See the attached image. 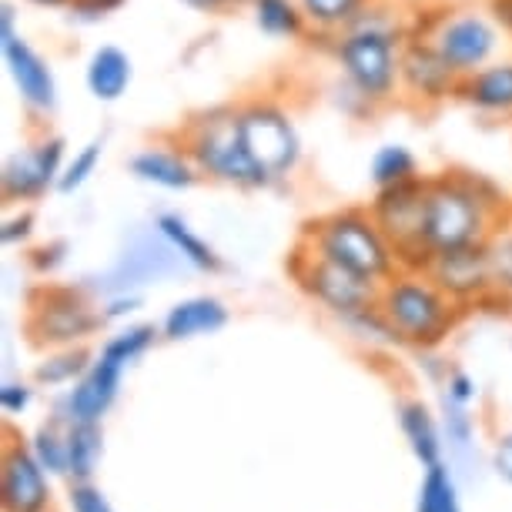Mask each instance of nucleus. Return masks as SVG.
Here are the masks:
<instances>
[{"instance_id":"obj_1","label":"nucleus","mask_w":512,"mask_h":512,"mask_svg":"<svg viewBox=\"0 0 512 512\" xmlns=\"http://www.w3.org/2000/svg\"><path fill=\"white\" fill-rule=\"evenodd\" d=\"M502 221H509V205L489 178L469 171L425 178V245L432 255L482 245Z\"/></svg>"},{"instance_id":"obj_2","label":"nucleus","mask_w":512,"mask_h":512,"mask_svg":"<svg viewBox=\"0 0 512 512\" xmlns=\"http://www.w3.org/2000/svg\"><path fill=\"white\" fill-rule=\"evenodd\" d=\"M405 34L399 27V14L369 4L355 21L335 37V64L342 81L362 94L365 101L385 104L395 98L399 88V64H402Z\"/></svg>"},{"instance_id":"obj_3","label":"nucleus","mask_w":512,"mask_h":512,"mask_svg":"<svg viewBox=\"0 0 512 512\" xmlns=\"http://www.w3.org/2000/svg\"><path fill=\"white\" fill-rule=\"evenodd\" d=\"M302 241L328 262L349 268V272L369 278V282L385 285L389 278L402 272L399 255H395L392 241L379 228V221L372 218V211L345 208L332 211L325 218H315L305 225Z\"/></svg>"},{"instance_id":"obj_4","label":"nucleus","mask_w":512,"mask_h":512,"mask_svg":"<svg viewBox=\"0 0 512 512\" xmlns=\"http://www.w3.org/2000/svg\"><path fill=\"white\" fill-rule=\"evenodd\" d=\"M379 308L395 335L415 349H436L459 322V302L442 292L425 272H402L379 292Z\"/></svg>"},{"instance_id":"obj_5","label":"nucleus","mask_w":512,"mask_h":512,"mask_svg":"<svg viewBox=\"0 0 512 512\" xmlns=\"http://www.w3.org/2000/svg\"><path fill=\"white\" fill-rule=\"evenodd\" d=\"M181 144L191 154V161L198 164L201 178H211L218 185H231V188H248V191L272 185L258 171L245 141H241L238 108H211L195 114L185 124V131H181Z\"/></svg>"},{"instance_id":"obj_6","label":"nucleus","mask_w":512,"mask_h":512,"mask_svg":"<svg viewBox=\"0 0 512 512\" xmlns=\"http://www.w3.org/2000/svg\"><path fill=\"white\" fill-rule=\"evenodd\" d=\"M288 272L308 298H315L318 305H325L338 318H352L365 308L379 305V282H369V278L355 275L349 268L328 262L305 241H298L295 251L288 255Z\"/></svg>"},{"instance_id":"obj_7","label":"nucleus","mask_w":512,"mask_h":512,"mask_svg":"<svg viewBox=\"0 0 512 512\" xmlns=\"http://www.w3.org/2000/svg\"><path fill=\"white\" fill-rule=\"evenodd\" d=\"M241 141L258 164V171L272 181H285L302 161V138L298 128L282 104L275 101H248L238 108Z\"/></svg>"},{"instance_id":"obj_8","label":"nucleus","mask_w":512,"mask_h":512,"mask_svg":"<svg viewBox=\"0 0 512 512\" xmlns=\"http://www.w3.org/2000/svg\"><path fill=\"white\" fill-rule=\"evenodd\" d=\"M369 211L392 241L405 272H425L432 262V251L425 245V178L419 175L395 188H379Z\"/></svg>"},{"instance_id":"obj_9","label":"nucleus","mask_w":512,"mask_h":512,"mask_svg":"<svg viewBox=\"0 0 512 512\" xmlns=\"http://www.w3.org/2000/svg\"><path fill=\"white\" fill-rule=\"evenodd\" d=\"M108 322L104 312H98L81 288H41L31 298V318H27V332L34 345H51V349H71L91 338L98 328Z\"/></svg>"},{"instance_id":"obj_10","label":"nucleus","mask_w":512,"mask_h":512,"mask_svg":"<svg viewBox=\"0 0 512 512\" xmlns=\"http://www.w3.org/2000/svg\"><path fill=\"white\" fill-rule=\"evenodd\" d=\"M459 77L482 71L499 51V24L479 11H449L425 34Z\"/></svg>"},{"instance_id":"obj_11","label":"nucleus","mask_w":512,"mask_h":512,"mask_svg":"<svg viewBox=\"0 0 512 512\" xmlns=\"http://www.w3.org/2000/svg\"><path fill=\"white\" fill-rule=\"evenodd\" d=\"M0 54H4L7 74H11L21 101L34 114H51L57 108L54 71H51V64L24 41L21 31H17V14H14L11 0L0 7Z\"/></svg>"},{"instance_id":"obj_12","label":"nucleus","mask_w":512,"mask_h":512,"mask_svg":"<svg viewBox=\"0 0 512 512\" xmlns=\"http://www.w3.org/2000/svg\"><path fill=\"white\" fill-rule=\"evenodd\" d=\"M64 138L44 134L34 144H24L21 151L7 154L4 171H0V191L7 201H37L57 188L64 175Z\"/></svg>"},{"instance_id":"obj_13","label":"nucleus","mask_w":512,"mask_h":512,"mask_svg":"<svg viewBox=\"0 0 512 512\" xmlns=\"http://www.w3.org/2000/svg\"><path fill=\"white\" fill-rule=\"evenodd\" d=\"M425 275H429L432 282L462 308L482 305L492 292H496L486 241H482V245L439 251V255H432V262L425 265Z\"/></svg>"},{"instance_id":"obj_14","label":"nucleus","mask_w":512,"mask_h":512,"mask_svg":"<svg viewBox=\"0 0 512 512\" xmlns=\"http://www.w3.org/2000/svg\"><path fill=\"white\" fill-rule=\"evenodd\" d=\"M462 77L452 71L429 37H405L402 64H399V88L412 101L439 104L446 98H456Z\"/></svg>"},{"instance_id":"obj_15","label":"nucleus","mask_w":512,"mask_h":512,"mask_svg":"<svg viewBox=\"0 0 512 512\" xmlns=\"http://www.w3.org/2000/svg\"><path fill=\"white\" fill-rule=\"evenodd\" d=\"M51 486L34 449L24 442H7L0 459V509L4 512H47Z\"/></svg>"},{"instance_id":"obj_16","label":"nucleus","mask_w":512,"mask_h":512,"mask_svg":"<svg viewBox=\"0 0 512 512\" xmlns=\"http://www.w3.org/2000/svg\"><path fill=\"white\" fill-rule=\"evenodd\" d=\"M128 171L141 185L161 188V191H188L198 185L201 171L191 161V154L185 151V144H151L141 148L128 161Z\"/></svg>"},{"instance_id":"obj_17","label":"nucleus","mask_w":512,"mask_h":512,"mask_svg":"<svg viewBox=\"0 0 512 512\" xmlns=\"http://www.w3.org/2000/svg\"><path fill=\"white\" fill-rule=\"evenodd\" d=\"M121 375H124L121 365H114L111 359L98 355V359L91 362V369L74 382L71 392H67V399H64L67 422H101L114 405V399H118Z\"/></svg>"},{"instance_id":"obj_18","label":"nucleus","mask_w":512,"mask_h":512,"mask_svg":"<svg viewBox=\"0 0 512 512\" xmlns=\"http://www.w3.org/2000/svg\"><path fill=\"white\" fill-rule=\"evenodd\" d=\"M228 325V305L215 295H195L171 305L161 322V335L168 342H191L201 335H215Z\"/></svg>"},{"instance_id":"obj_19","label":"nucleus","mask_w":512,"mask_h":512,"mask_svg":"<svg viewBox=\"0 0 512 512\" xmlns=\"http://www.w3.org/2000/svg\"><path fill=\"white\" fill-rule=\"evenodd\" d=\"M472 111L489 114V118H509L512 114V61L486 64L482 71L462 77L459 94Z\"/></svg>"},{"instance_id":"obj_20","label":"nucleus","mask_w":512,"mask_h":512,"mask_svg":"<svg viewBox=\"0 0 512 512\" xmlns=\"http://www.w3.org/2000/svg\"><path fill=\"white\" fill-rule=\"evenodd\" d=\"M131 77H134L131 57L114 44L98 47V51L88 57V67H84V84H88L91 98L101 104L121 101L131 88Z\"/></svg>"},{"instance_id":"obj_21","label":"nucleus","mask_w":512,"mask_h":512,"mask_svg":"<svg viewBox=\"0 0 512 512\" xmlns=\"http://www.w3.org/2000/svg\"><path fill=\"white\" fill-rule=\"evenodd\" d=\"M154 228H158V235L168 241L171 248L178 251V258L185 265H191L195 272H205V275H218L225 262H221V255L215 248L208 245L205 238L198 235L195 228L188 225L185 218L175 215V211H161L158 218H154Z\"/></svg>"},{"instance_id":"obj_22","label":"nucleus","mask_w":512,"mask_h":512,"mask_svg":"<svg viewBox=\"0 0 512 512\" xmlns=\"http://www.w3.org/2000/svg\"><path fill=\"white\" fill-rule=\"evenodd\" d=\"M399 429L405 442H409L412 456L422 462L425 469L442 462V432L432 409L419 399H409L399 405Z\"/></svg>"},{"instance_id":"obj_23","label":"nucleus","mask_w":512,"mask_h":512,"mask_svg":"<svg viewBox=\"0 0 512 512\" xmlns=\"http://www.w3.org/2000/svg\"><path fill=\"white\" fill-rule=\"evenodd\" d=\"M251 21L272 41H295L308 31L298 0H251Z\"/></svg>"},{"instance_id":"obj_24","label":"nucleus","mask_w":512,"mask_h":512,"mask_svg":"<svg viewBox=\"0 0 512 512\" xmlns=\"http://www.w3.org/2000/svg\"><path fill=\"white\" fill-rule=\"evenodd\" d=\"M101 449V422H67V476L74 482H91L98 472Z\"/></svg>"},{"instance_id":"obj_25","label":"nucleus","mask_w":512,"mask_h":512,"mask_svg":"<svg viewBox=\"0 0 512 512\" xmlns=\"http://www.w3.org/2000/svg\"><path fill=\"white\" fill-rule=\"evenodd\" d=\"M369 178L375 191L395 188V185H402V181L419 178V161H415L412 148H405V144H382L369 161Z\"/></svg>"},{"instance_id":"obj_26","label":"nucleus","mask_w":512,"mask_h":512,"mask_svg":"<svg viewBox=\"0 0 512 512\" xmlns=\"http://www.w3.org/2000/svg\"><path fill=\"white\" fill-rule=\"evenodd\" d=\"M298 4H302V14L312 31L342 34L372 0H298Z\"/></svg>"},{"instance_id":"obj_27","label":"nucleus","mask_w":512,"mask_h":512,"mask_svg":"<svg viewBox=\"0 0 512 512\" xmlns=\"http://www.w3.org/2000/svg\"><path fill=\"white\" fill-rule=\"evenodd\" d=\"M91 355L84 345H71V349H57L54 355H47V359L34 369V382L37 385H47V389H54V385H74L81 379L84 372L91 369Z\"/></svg>"},{"instance_id":"obj_28","label":"nucleus","mask_w":512,"mask_h":512,"mask_svg":"<svg viewBox=\"0 0 512 512\" xmlns=\"http://www.w3.org/2000/svg\"><path fill=\"white\" fill-rule=\"evenodd\" d=\"M158 335H161L158 328L148 325V322L124 325L121 332H114L108 342L101 345V355H104V359H111L114 365H121V369H128V365H134L144 352L151 349Z\"/></svg>"},{"instance_id":"obj_29","label":"nucleus","mask_w":512,"mask_h":512,"mask_svg":"<svg viewBox=\"0 0 512 512\" xmlns=\"http://www.w3.org/2000/svg\"><path fill=\"white\" fill-rule=\"evenodd\" d=\"M459 509L456 502V482H452L449 469L436 462V466L425 469L422 489H419V502H415V512H452Z\"/></svg>"},{"instance_id":"obj_30","label":"nucleus","mask_w":512,"mask_h":512,"mask_svg":"<svg viewBox=\"0 0 512 512\" xmlns=\"http://www.w3.org/2000/svg\"><path fill=\"white\" fill-rule=\"evenodd\" d=\"M31 449L37 462L44 466V472L51 476H67V429H61L57 422H44L34 432Z\"/></svg>"},{"instance_id":"obj_31","label":"nucleus","mask_w":512,"mask_h":512,"mask_svg":"<svg viewBox=\"0 0 512 512\" xmlns=\"http://www.w3.org/2000/svg\"><path fill=\"white\" fill-rule=\"evenodd\" d=\"M101 154H104V141L84 144V148L64 164V175H61V181H57V191H61V195H74V191H81L94 178V171H98Z\"/></svg>"},{"instance_id":"obj_32","label":"nucleus","mask_w":512,"mask_h":512,"mask_svg":"<svg viewBox=\"0 0 512 512\" xmlns=\"http://www.w3.org/2000/svg\"><path fill=\"white\" fill-rule=\"evenodd\" d=\"M489 248V265H492V282H496V292L512 298V225H502L486 238Z\"/></svg>"},{"instance_id":"obj_33","label":"nucleus","mask_w":512,"mask_h":512,"mask_svg":"<svg viewBox=\"0 0 512 512\" xmlns=\"http://www.w3.org/2000/svg\"><path fill=\"white\" fill-rule=\"evenodd\" d=\"M442 422H446V432L456 446H469L472 429H476V425H472V415H469V405H459L456 399H449V395L442 392Z\"/></svg>"},{"instance_id":"obj_34","label":"nucleus","mask_w":512,"mask_h":512,"mask_svg":"<svg viewBox=\"0 0 512 512\" xmlns=\"http://www.w3.org/2000/svg\"><path fill=\"white\" fill-rule=\"evenodd\" d=\"M67 502H71L74 512H114L108 496H104V492L94 486V482H71Z\"/></svg>"},{"instance_id":"obj_35","label":"nucleus","mask_w":512,"mask_h":512,"mask_svg":"<svg viewBox=\"0 0 512 512\" xmlns=\"http://www.w3.org/2000/svg\"><path fill=\"white\" fill-rule=\"evenodd\" d=\"M442 392H446L449 399H456L459 405H472V402H476V395H479V385H476V379H472L469 372L449 369L446 382H442Z\"/></svg>"},{"instance_id":"obj_36","label":"nucleus","mask_w":512,"mask_h":512,"mask_svg":"<svg viewBox=\"0 0 512 512\" xmlns=\"http://www.w3.org/2000/svg\"><path fill=\"white\" fill-rule=\"evenodd\" d=\"M124 0H67V11H71L74 21H101V17L114 14Z\"/></svg>"},{"instance_id":"obj_37","label":"nucleus","mask_w":512,"mask_h":512,"mask_svg":"<svg viewBox=\"0 0 512 512\" xmlns=\"http://www.w3.org/2000/svg\"><path fill=\"white\" fill-rule=\"evenodd\" d=\"M31 399H34V392H31V385H24V382H4V389H0V409L7 415L27 412Z\"/></svg>"},{"instance_id":"obj_38","label":"nucleus","mask_w":512,"mask_h":512,"mask_svg":"<svg viewBox=\"0 0 512 512\" xmlns=\"http://www.w3.org/2000/svg\"><path fill=\"white\" fill-rule=\"evenodd\" d=\"M31 231H34V215L31 211H21V215H11L4 221L0 238H4V245H21V241L31 238Z\"/></svg>"},{"instance_id":"obj_39","label":"nucleus","mask_w":512,"mask_h":512,"mask_svg":"<svg viewBox=\"0 0 512 512\" xmlns=\"http://www.w3.org/2000/svg\"><path fill=\"white\" fill-rule=\"evenodd\" d=\"M64 251H67L64 241H54V245H44V248H37L34 255H31V265H34L41 275H51L54 268L64 262Z\"/></svg>"},{"instance_id":"obj_40","label":"nucleus","mask_w":512,"mask_h":512,"mask_svg":"<svg viewBox=\"0 0 512 512\" xmlns=\"http://www.w3.org/2000/svg\"><path fill=\"white\" fill-rule=\"evenodd\" d=\"M492 469H496V476L512 486V432H506L499 442H496V452H492Z\"/></svg>"},{"instance_id":"obj_41","label":"nucleus","mask_w":512,"mask_h":512,"mask_svg":"<svg viewBox=\"0 0 512 512\" xmlns=\"http://www.w3.org/2000/svg\"><path fill=\"white\" fill-rule=\"evenodd\" d=\"M141 302H138V298H134V295H128V292H121L118 298H111V302H108V308H104V318H108V322H111V318H124V315H131L134 312V308H138Z\"/></svg>"},{"instance_id":"obj_42","label":"nucleus","mask_w":512,"mask_h":512,"mask_svg":"<svg viewBox=\"0 0 512 512\" xmlns=\"http://www.w3.org/2000/svg\"><path fill=\"white\" fill-rule=\"evenodd\" d=\"M492 17H496L502 31L512 34V0H492Z\"/></svg>"},{"instance_id":"obj_43","label":"nucleus","mask_w":512,"mask_h":512,"mask_svg":"<svg viewBox=\"0 0 512 512\" xmlns=\"http://www.w3.org/2000/svg\"><path fill=\"white\" fill-rule=\"evenodd\" d=\"M181 4L191 7V11H201V14H215L221 7H228L231 0H181Z\"/></svg>"},{"instance_id":"obj_44","label":"nucleus","mask_w":512,"mask_h":512,"mask_svg":"<svg viewBox=\"0 0 512 512\" xmlns=\"http://www.w3.org/2000/svg\"><path fill=\"white\" fill-rule=\"evenodd\" d=\"M31 4H41V7H61L67 0H31Z\"/></svg>"},{"instance_id":"obj_45","label":"nucleus","mask_w":512,"mask_h":512,"mask_svg":"<svg viewBox=\"0 0 512 512\" xmlns=\"http://www.w3.org/2000/svg\"><path fill=\"white\" fill-rule=\"evenodd\" d=\"M452 512H462V509H452Z\"/></svg>"}]
</instances>
